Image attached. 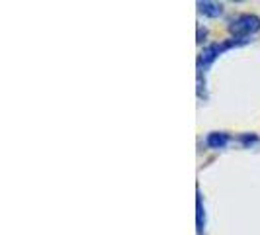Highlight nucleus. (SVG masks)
I'll use <instances>...</instances> for the list:
<instances>
[{"label": "nucleus", "mask_w": 260, "mask_h": 235, "mask_svg": "<svg viewBox=\"0 0 260 235\" xmlns=\"http://www.w3.org/2000/svg\"><path fill=\"white\" fill-rule=\"evenodd\" d=\"M250 41H252V39L229 38V39H223V41H215V43L204 45V49L198 55V63H196V65H198V73L204 75L209 67L219 59V55H223V53L229 51V49H235V47H243V45H247Z\"/></svg>", "instance_id": "nucleus-1"}, {"label": "nucleus", "mask_w": 260, "mask_h": 235, "mask_svg": "<svg viewBox=\"0 0 260 235\" xmlns=\"http://www.w3.org/2000/svg\"><path fill=\"white\" fill-rule=\"evenodd\" d=\"M227 30L231 34V38H241V39H250V36L260 32V16L256 14H237L235 18L229 20Z\"/></svg>", "instance_id": "nucleus-2"}, {"label": "nucleus", "mask_w": 260, "mask_h": 235, "mask_svg": "<svg viewBox=\"0 0 260 235\" xmlns=\"http://www.w3.org/2000/svg\"><path fill=\"white\" fill-rule=\"evenodd\" d=\"M196 6H198V12L202 14V16L211 18V20L219 18L225 12V6H223L221 2H213V0H200Z\"/></svg>", "instance_id": "nucleus-3"}, {"label": "nucleus", "mask_w": 260, "mask_h": 235, "mask_svg": "<svg viewBox=\"0 0 260 235\" xmlns=\"http://www.w3.org/2000/svg\"><path fill=\"white\" fill-rule=\"evenodd\" d=\"M206 231V206H204V196L200 186L196 188V233L204 235Z\"/></svg>", "instance_id": "nucleus-4"}, {"label": "nucleus", "mask_w": 260, "mask_h": 235, "mask_svg": "<svg viewBox=\"0 0 260 235\" xmlns=\"http://www.w3.org/2000/svg\"><path fill=\"white\" fill-rule=\"evenodd\" d=\"M231 135L227 133V131H209L208 135H206V145H208L209 149H225L227 145L231 143Z\"/></svg>", "instance_id": "nucleus-5"}, {"label": "nucleus", "mask_w": 260, "mask_h": 235, "mask_svg": "<svg viewBox=\"0 0 260 235\" xmlns=\"http://www.w3.org/2000/svg\"><path fill=\"white\" fill-rule=\"evenodd\" d=\"M237 139H239V143L245 145V147H250V145H254L260 141V137L256 135V133H241Z\"/></svg>", "instance_id": "nucleus-6"}, {"label": "nucleus", "mask_w": 260, "mask_h": 235, "mask_svg": "<svg viewBox=\"0 0 260 235\" xmlns=\"http://www.w3.org/2000/svg\"><path fill=\"white\" fill-rule=\"evenodd\" d=\"M208 39V27H198V43H204Z\"/></svg>", "instance_id": "nucleus-7"}]
</instances>
